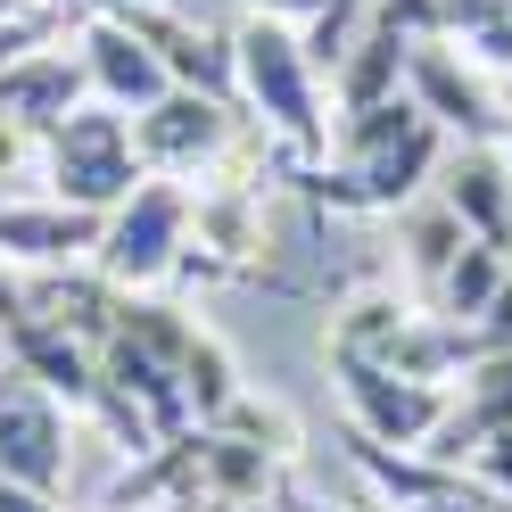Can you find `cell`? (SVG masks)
Returning <instances> with one entry per match:
<instances>
[{
  "mask_svg": "<svg viewBox=\"0 0 512 512\" xmlns=\"http://www.w3.org/2000/svg\"><path fill=\"white\" fill-rule=\"evenodd\" d=\"M232 100L248 124L265 133L290 166H323L331 157V100H323V67L306 58V34L290 17H240L232 25Z\"/></svg>",
  "mask_w": 512,
  "mask_h": 512,
  "instance_id": "1",
  "label": "cell"
},
{
  "mask_svg": "<svg viewBox=\"0 0 512 512\" xmlns=\"http://www.w3.org/2000/svg\"><path fill=\"white\" fill-rule=\"evenodd\" d=\"M190 256V182L149 174L124 207L100 215V248H91V273L124 298H149L166 273H182Z\"/></svg>",
  "mask_w": 512,
  "mask_h": 512,
  "instance_id": "2",
  "label": "cell"
},
{
  "mask_svg": "<svg viewBox=\"0 0 512 512\" xmlns=\"http://www.w3.org/2000/svg\"><path fill=\"white\" fill-rule=\"evenodd\" d=\"M42 182H50V199H67V207H83V215L124 207V199L149 182L141 157H133V116L108 108V100H83V108L42 141Z\"/></svg>",
  "mask_w": 512,
  "mask_h": 512,
  "instance_id": "3",
  "label": "cell"
},
{
  "mask_svg": "<svg viewBox=\"0 0 512 512\" xmlns=\"http://www.w3.org/2000/svg\"><path fill=\"white\" fill-rule=\"evenodd\" d=\"M405 100L422 108L446 141H504L512 133V108H504L496 75L455 42H413L405 50Z\"/></svg>",
  "mask_w": 512,
  "mask_h": 512,
  "instance_id": "4",
  "label": "cell"
},
{
  "mask_svg": "<svg viewBox=\"0 0 512 512\" xmlns=\"http://www.w3.org/2000/svg\"><path fill=\"white\" fill-rule=\"evenodd\" d=\"M331 372H339V397H347V430L372 438V446H405V455H422L446 422V405H455V389L405 380L372 356H339V347H331Z\"/></svg>",
  "mask_w": 512,
  "mask_h": 512,
  "instance_id": "5",
  "label": "cell"
},
{
  "mask_svg": "<svg viewBox=\"0 0 512 512\" xmlns=\"http://www.w3.org/2000/svg\"><path fill=\"white\" fill-rule=\"evenodd\" d=\"M232 133H240V108L232 100H215V91H166L157 108H141L133 116V157H141V174H166V182H182V174H207L223 149H232Z\"/></svg>",
  "mask_w": 512,
  "mask_h": 512,
  "instance_id": "6",
  "label": "cell"
},
{
  "mask_svg": "<svg viewBox=\"0 0 512 512\" xmlns=\"http://www.w3.org/2000/svg\"><path fill=\"white\" fill-rule=\"evenodd\" d=\"M67 413L50 389H34L17 364H0V479H25V488L58 496L67 488Z\"/></svg>",
  "mask_w": 512,
  "mask_h": 512,
  "instance_id": "7",
  "label": "cell"
},
{
  "mask_svg": "<svg viewBox=\"0 0 512 512\" xmlns=\"http://www.w3.org/2000/svg\"><path fill=\"white\" fill-rule=\"evenodd\" d=\"M100 248V215L67 199H0V265L25 273H75Z\"/></svg>",
  "mask_w": 512,
  "mask_h": 512,
  "instance_id": "8",
  "label": "cell"
},
{
  "mask_svg": "<svg viewBox=\"0 0 512 512\" xmlns=\"http://www.w3.org/2000/svg\"><path fill=\"white\" fill-rule=\"evenodd\" d=\"M199 273H265V190L207 182L190 190V256Z\"/></svg>",
  "mask_w": 512,
  "mask_h": 512,
  "instance_id": "9",
  "label": "cell"
},
{
  "mask_svg": "<svg viewBox=\"0 0 512 512\" xmlns=\"http://www.w3.org/2000/svg\"><path fill=\"white\" fill-rule=\"evenodd\" d=\"M83 75H91V100H108L124 116H141L174 91L166 58L133 34V17H83Z\"/></svg>",
  "mask_w": 512,
  "mask_h": 512,
  "instance_id": "10",
  "label": "cell"
},
{
  "mask_svg": "<svg viewBox=\"0 0 512 512\" xmlns=\"http://www.w3.org/2000/svg\"><path fill=\"white\" fill-rule=\"evenodd\" d=\"M430 190L446 199V215H455L471 240L512 248V166H504L496 141H446V166H438Z\"/></svg>",
  "mask_w": 512,
  "mask_h": 512,
  "instance_id": "11",
  "label": "cell"
},
{
  "mask_svg": "<svg viewBox=\"0 0 512 512\" xmlns=\"http://www.w3.org/2000/svg\"><path fill=\"white\" fill-rule=\"evenodd\" d=\"M479 356H496V331L488 323H455V314H422V306H413L397 323V339L380 347L372 364H389L405 380H430V389H455Z\"/></svg>",
  "mask_w": 512,
  "mask_h": 512,
  "instance_id": "12",
  "label": "cell"
},
{
  "mask_svg": "<svg viewBox=\"0 0 512 512\" xmlns=\"http://www.w3.org/2000/svg\"><path fill=\"white\" fill-rule=\"evenodd\" d=\"M405 34H389L380 17H364V34L339 50V67H331V100H339V116L347 108H372V100H397L405 91Z\"/></svg>",
  "mask_w": 512,
  "mask_h": 512,
  "instance_id": "13",
  "label": "cell"
},
{
  "mask_svg": "<svg viewBox=\"0 0 512 512\" xmlns=\"http://www.w3.org/2000/svg\"><path fill=\"white\" fill-rule=\"evenodd\" d=\"M199 496L207 504H273L281 463L240 446V438H223V430H199Z\"/></svg>",
  "mask_w": 512,
  "mask_h": 512,
  "instance_id": "14",
  "label": "cell"
},
{
  "mask_svg": "<svg viewBox=\"0 0 512 512\" xmlns=\"http://www.w3.org/2000/svg\"><path fill=\"white\" fill-rule=\"evenodd\" d=\"M430 9H438L430 42H455L488 75H512V0H430Z\"/></svg>",
  "mask_w": 512,
  "mask_h": 512,
  "instance_id": "15",
  "label": "cell"
},
{
  "mask_svg": "<svg viewBox=\"0 0 512 512\" xmlns=\"http://www.w3.org/2000/svg\"><path fill=\"white\" fill-rule=\"evenodd\" d=\"M512 281V248H488V240H471L455 265L438 273V306L430 314H455V323H488V306H496V290Z\"/></svg>",
  "mask_w": 512,
  "mask_h": 512,
  "instance_id": "16",
  "label": "cell"
},
{
  "mask_svg": "<svg viewBox=\"0 0 512 512\" xmlns=\"http://www.w3.org/2000/svg\"><path fill=\"white\" fill-rule=\"evenodd\" d=\"M397 248H405V265L438 290V273L471 248V232H463L455 215H446V199H413V207H397Z\"/></svg>",
  "mask_w": 512,
  "mask_h": 512,
  "instance_id": "17",
  "label": "cell"
},
{
  "mask_svg": "<svg viewBox=\"0 0 512 512\" xmlns=\"http://www.w3.org/2000/svg\"><path fill=\"white\" fill-rule=\"evenodd\" d=\"M174 372H182V397H190V422H199V430L240 397V364H232V347H223L215 331H190V347H182Z\"/></svg>",
  "mask_w": 512,
  "mask_h": 512,
  "instance_id": "18",
  "label": "cell"
},
{
  "mask_svg": "<svg viewBox=\"0 0 512 512\" xmlns=\"http://www.w3.org/2000/svg\"><path fill=\"white\" fill-rule=\"evenodd\" d=\"M207 430L240 438V446H256V455H273V463H290V455H298V422H290V405H273V397H256V389H240Z\"/></svg>",
  "mask_w": 512,
  "mask_h": 512,
  "instance_id": "19",
  "label": "cell"
},
{
  "mask_svg": "<svg viewBox=\"0 0 512 512\" xmlns=\"http://www.w3.org/2000/svg\"><path fill=\"white\" fill-rule=\"evenodd\" d=\"M405 314H413V306H405L397 290H356V298L339 306V323H331V347H339V356H380V347L397 339Z\"/></svg>",
  "mask_w": 512,
  "mask_h": 512,
  "instance_id": "20",
  "label": "cell"
},
{
  "mask_svg": "<svg viewBox=\"0 0 512 512\" xmlns=\"http://www.w3.org/2000/svg\"><path fill=\"white\" fill-rule=\"evenodd\" d=\"M463 471H471V479H479V488H488V496H504V504H512V422L479 438L471 455H463Z\"/></svg>",
  "mask_w": 512,
  "mask_h": 512,
  "instance_id": "21",
  "label": "cell"
},
{
  "mask_svg": "<svg viewBox=\"0 0 512 512\" xmlns=\"http://www.w3.org/2000/svg\"><path fill=\"white\" fill-rule=\"evenodd\" d=\"M42 174V133L34 124H17V116H0V182H34Z\"/></svg>",
  "mask_w": 512,
  "mask_h": 512,
  "instance_id": "22",
  "label": "cell"
},
{
  "mask_svg": "<svg viewBox=\"0 0 512 512\" xmlns=\"http://www.w3.org/2000/svg\"><path fill=\"white\" fill-rule=\"evenodd\" d=\"M133 9H166V0H58V17H133Z\"/></svg>",
  "mask_w": 512,
  "mask_h": 512,
  "instance_id": "23",
  "label": "cell"
},
{
  "mask_svg": "<svg viewBox=\"0 0 512 512\" xmlns=\"http://www.w3.org/2000/svg\"><path fill=\"white\" fill-rule=\"evenodd\" d=\"M0 512H58V496L25 488V479H0Z\"/></svg>",
  "mask_w": 512,
  "mask_h": 512,
  "instance_id": "24",
  "label": "cell"
},
{
  "mask_svg": "<svg viewBox=\"0 0 512 512\" xmlns=\"http://www.w3.org/2000/svg\"><path fill=\"white\" fill-rule=\"evenodd\" d=\"M496 149H504V166H512V133H504V141H496Z\"/></svg>",
  "mask_w": 512,
  "mask_h": 512,
  "instance_id": "25",
  "label": "cell"
}]
</instances>
